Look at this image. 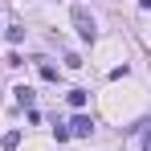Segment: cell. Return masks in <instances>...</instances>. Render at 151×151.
<instances>
[{
	"instance_id": "6da1fadb",
	"label": "cell",
	"mask_w": 151,
	"mask_h": 151,
	"mask_svg": "<svg viewBox=\"0 0 151 151\" xmlns=\"http://www.w3.org/2000/svg\"><path fill=\"white\" fill-rule=\"evenodd\" d=\"M74 25H78V37H82V41H90V37H94V17H90L82 4H74Z\"/></svg>"
},
{
	"instance_id": "7a4b0ae2",
	"label": "cell",
	"mask_w": 151,
	"mask_h": 151,
	"mask_svg": "<svg viewBox=\"0 0 151 151\" xmlns=\"http://www.w3.org/2000/svg\"><path fill=\"white\" fill-rule=\"evenodd\" d=\"M90 131H94V123H90V114H74V123H70V135H82V139H86Z\"/></svg>"
},
{
	"instance_id": "3957f363",
	"label": "cell",
	"mask_w": 151,
	"mask_h": 151,
	"mask_svg": "<svg viewBox=\"0 0 151 151\" xmlns=\"http://www.w3.org/2000/svg\"><path fill=\"white\" fill-rule=\"evenodd\" d=\"M17 143H21V131H8V135L0 139V147H4V151H17Z\"/></svg>"
},
{
	"instance_id": "277c9868",
	"label": "cell",
	"mask_w": 151,
	"mask_h": 151,
	"mask_svg": "<svg viewBox=\"0 0 151 151\" xmlns=\"http://www.w3.org/2000/svg\"><path fill=\"white\" fill-rule=\"evenodd\" d=\"M17 102H21V106H29V110H33V90H29V86H17Z\"/></svg>"
},
{
	"instance_id": "5b68a950",
	"label": "cell",
	"mask_w": 151,
	"mask_h": 151,
	"mask_svg": "<svg viewBox=\"0 0 151 151\" xmlns=\"http://www.w3.org/2000/svg\"><path fill=\"white\" fill-rule=\"evenodd\" d=\"M41 78H45V82H57V65H49V61H41Z\"/></svg>"
},
{
	"instance_id": "8992f818",
	"label": "cell",
	"mask_w": 151,
	"mask_h": 151,
	"mask_svg": "<svg viewBox=\"0 0 151 151\" xmlns=\"http://www.w3.org/2000/svg\"><path fill=\"white\" fill-rule=\"evenodd\" d=\"M70 106L82 110V106H86V90H70Z\"/></svg>"
},
{
	"instance_id": "52a82bcc",
	"label": "cell",
	"mask_w": 151,
	"mask_h": 151,
	"mask_svg": "<svg viewBox=\"0 0 151 151\" xmlns=\"http://www.w3.org/2000/svg\"><path fill=\"white\" fill-rule=\"evenodd\" d=\"M8 41H12V45H17V41H25V29H21V25H12V29H8Z\"/></svg>"
},
{
	"instance_id": "ba28073f",
	"label": "cell",
	"mask_w": 151,
	"mask_h": 151,
	"mask_svg": "<svg viewBox=\"0 0 151 151\" xmlns=\"http://www.w3.org/2000/svg\"><path fill=\"white\" fill-rule=\"evenodd\" d=\"M147 151H151V131H147Z\"/></svg>"
}]
</instances>
